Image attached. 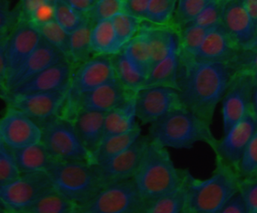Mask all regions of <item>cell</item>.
<instances>
[{
  "label": "cell",
  "instance_id": "5b68a950",
  "mask_svg": "<svg viewBox=\"0 0 257 213\" xmlns=\"http://www.w3.org/2000/svg\"><path fill=\"white\" fill-rule=\"evenodd\" d=\"M48 173L52 186L79 209L103 188L94 166L87 162L56 161Z\"/></svg>",
  "mask_w": 257,
  "mask_h": 213
},
{
  "label": "cell",
  "instance_id": "6da1fadb",
  "mask_svg": "<svg viewBox=\"0 0 257 213\" xmlns=\"http://www.w3.org/2000/svg\"><path fill=\"white\" fill-rule=\"evenodd\" d=\"M235 72L229 63H203L180 56L177 90L183 105L211 125Z\"/></svg>",
  "mask_w": 257,
  "mask_h": 213
},
{
  "label": "cell",
  "instance_id": "277c9868",
  "mask_svg": "<svg viewBox=\"0 0 257 213\" xmlns=\"http://www.w3.org/2000/svg\"><path fill=\"white\" fill-rule=\"evenodd\" d=\"M185 170L175 167L167 148L150 140L133 179L144 200L149 201L178 186Z\"/></svg>",
  "mask_w": 257,
  "mask_h": 213
},
{
  "label": "cell",
  "instance_id": "91938a15",
  "mask_svg": "<svg viewBox=\"0 0 257 213\" xmlns=\"http://www.w3.org/2000/svg\"><path fill=\"white\" fill-rule=\"evenodd\" d=\"M8 35H6V36H3V35H0V40H1V39H3V38L6 37V36H8Z\"/></svg>",
  "mask_w": 257,
  "mask_h": 213
},
{
  "label": "cell",
  "instance_id": "f5cc1de1",
  "mask_svg": "<svg viewBox=\"0 0 257 213\" xmlns=\"http://www.w3.org/2000/svg\"><path fill=\"white\" fill-rule=\"evenodd\" d=\"M65 3L82 13L88 15L98 0H63Z\"/></svg>",
  "mask_w": 257,
  "mask_h": 213
},
{
  "label": "cell",
  "instance_id": "db71d44e",
  "mask_svg": "<svg viewBox=\"0 0 257 213\" xmlns=\"http://www.w3.org/2000/svg\"><path fill=\"white\" fill-rule=\"evenodd\" d=\"M246 9L250 13L255 23L257 21V0H243Z\"/></svg>",
  "mask_w": 257,
  "mask_h": 213
},
{
  "label": "cell",
  "instance_id": "4dcf8cb0",
  "mask_svg": "<svg viewBox=\"0 0 257 213\" xmlns=\"http://www.w3.org/2000/svg\"><path fill=\"white\" fill-rule=\"evenodd\" d=\"M146 25L153 66L167 56L178 34L173 26H156L147 22Z\"/></svg>",
  "mask_w": 257,
  "mask_h": 213
},
{
  "label": "cell",
  "instance_id": "f35d334b",
  "mask_svg": "<svg viewBox=\"0 0 257 213\" xmlns=\"http://www.w3.org/2000/svg\"><path fill=\"white\" fill-rule=\"evenodd\" d=\"M111 21L122 48L137 34L144 23L142 20L125 12L118 14Z\"/></svg>",
  "mask_w": 257,
  "mask_h": 213
},
{
  "label": "cell",
  "instance_id": "e0dca14e",
  "mask_svg": "<svg viewBox=\"0 0 257 213\" xmlns=\"http://www.w3.org/2000/svg\"><path fill=\"white\" fill-rule=\"evenodd\" d=\"M41 39L37 29L28 23L17 21L7 37L8 81L36 49Z\"/></svg>",
  "mask_w": 257,
  "mask_h": 213
},
{
  "label": "cell",
  "instance_id": "ba28073f",
  "mask_svg": "<svg viewBox=\"0 0 257 213\" xmlns=\"http://www.w3.org/2000/svg\"><path fill=\"white\" fill-rule=\"evenodd\" d=\"M51 185L47 172L21 173L15 180L0 185V203L6 212L26 213Z\"/></svg>",
  "mask_w": 257,
  "mask_h": 213
},
{
  "label": "cell",
  "instance_id": "681fc988",
  "mask_svg": "<svg viewBox=\"0 0 257 213\" xmlns=\"http://www.w3.org/2000/svg\"><path fill=\"white\" fill-rule=\"evenodd\" d=\"M219 213H248L245 200L239 190L228 200Z\"/></svg>",
  "mask_w": 257,
  "mask_h": 213
},
{
  "label": "cell",
  "instance_id": "52a82bcc",
  "mask_svg": "<svg viewBox=\"0 0 257 213\" xmlns=\"http://www.w3.org/2000/svg\"><path fill=\"white\" fill-rule=\"evenodd\" d=\"M145 206L134 179H130L103 187L78 213H145Z\"/></svg>",
  "mask_w": 257,
  "mask_h": 213
},
{
  "label": "cell",
  "instance_id": "60d3db41",
  "mask_svg": "<svg viewBox=\"0 0 257 213\" xmlns=\"http://www.w3.org/2000/svg\"><path fill=\"white\" fill-rule=\"evenodd\" d=\"M21 174L13 151L2 142L0 144V185L9 183Z\"/></svg>",
  "mask_w": 257,
  "mask_h": 213
},
{
  "label": "cell",
  "instance_id": "7dc6e473",
  "mask_svg": "<svg viewBox=\"0 0 257 213\" xmlns=\"http://www.w3.org/2000/svg\"><path fill=\"white\" fill-rule=\"evenodd\" d=\"M16 22V15L14 9H11L10 1L0 0V35L9 34Z\"/></svg>",
  "mask_w": 257,
  "mask_h": 213
},
{
  "label": "cell",
  "instance_id": "7a4b0ae2",
  "mask_svg": "<svg viewBox=\"0 0 257 213\" xmlns=\"http://www.w3.org/2000/svg\"><path fill=\"white\" fill-rule=\"evenodd\" d=\"M238 170L215 158V168L208 179L190 175L185 213H219L232 195L239 190Z\"/></svg>",
  "mask_w": 257,
  "mask_h": 213
},
{
  "label": "cell",
  "instance_id": "9c48e42d",
  "mask_svg": "<svg viewBox=\"0 0 257 213\" xmlns=\"http://www.w3.org/2000/svg\"><path fill=\"white\" fill-rule=\"evenodd\" d=\"M136 94L126 90L115 78L84 93L72 103H64L60 115L72 120L75 113L79 110L107 113Z\"/></svg>",
  "mask_w": 257,
  "mask_h": 213
},
{
  "label": "cell",
  "instance_id": "9a60e30c",
  "mask_svg": "<svg viewBox=\"0 0 257 213\" xmlns=\"http://www.w3.org/2000/svg\"><path fill=\"white\" fill-rule=\"evenodd\" d=\"M254 76L235 72L222 99L223 133H226L250 110Z\"/></svg>",
  "mask_w": 257,
  "mask_h": 213
},
{
  "label": "cell",
  "instance_id": "3957f363",
  "mask_svg": "<svg viewBox=\"0 0 257 213\" xmlns=\"http://www.w3.org/2000/svg\"><path fill=\"white\" fill-rule=\"evenodd\" d=\"M148 137L164 147L175 149H190L200 142L212 149L217 140L211 125L185 107L151 123Z\"/></svg>",
  "mask_w": 257,
  "mask_h": 213
},
{
  "label": "cell",
  "instance_id": "816d5d0a",
  "mask_svg": "<svg viewBox=\"0 0 257 213\" xmlns=\"http://www.w3.org/2000/svg\"><path fill=\"white\" fill-rule=\"evenodd\" d=\"M7 37L0 40V92L6 90L8 81V64L6 48H7Z\"/></svg>",
  "mask_w": 257,
  "mask_h": 213
},
{
  "label": "cell",
  "instance_id": "94428289",
  "mask_svg": "<svg viewBox=\"0 0 257 213\" xmlns=\"http://www.w3.org/2000/svg\"><path fill=\"white\" fill-rule=\"evenodd\" d=\"M1 143H2V140H1V139H0V144H1Z\"/></svg>",
  "mask_w": 257,
  "mask_h": 213
},
{
  "label": "cell",
  "instance_id": "8fae6325",
  "mask_svg": "<svg viewBox=\"0 0 257 213\" xmlns=\"http://www.w3.org/2000/svg\"><path fill=\"white\" fill-rule=\"evenodd\" d=\"M112 55H93L73 67L64 103H72L80 96L115 78Z\"/></svg>",
  "mask_w": 257,
  "mask_h": 213
},
{
  "label": "cell",
  "instance_id": "484cf974",
  "mask_svg": "<svg viewBox=\"0 0 257 213\" xmlns=\"http://www.w3.org/2000/svg\"><path fill=\"white\" fill-rule=\"evenodd\" d=\"M190 170H186L182 182L167 194L145 201V213H185Z\"/></svg>",
  "mask_w": 257,
  "mask_h": 213
},
{
  "label": "cell",
  "instance_id": "d590c367",
  "mask_svg": "<svg viewBox=\"0 0 257 213\" xmlns=\"http://www.w3.org/2000/svg\"><path fill=\"white\" fill-rule=\"evenodd\" d=\"M211 0H178L173 26L177 30L193 22Z\"/></svg>",
  "mask_w": 257,
  "mask_h": 213
},
{
  "label": "cell",
  "instance_id": "7bdbcfd3",
  "mask_svg": "<svg viewBox=\"0 0 257 213\" xmlns=\"http://www.w3.org/2000/svg\"><path fill=\"white\" fill-rule=\"evenodd\" d=\"M230 64L235 72L257 76V48L241 49Z\"/></svg>",
  "mask_w": 257,
  "mask_h": 213
},
{
  "label": "cell",
  "instance_id": "ab89813d",
  "mask_svg": "<svg viewBox=\"0 0 257 213\" xmlns=\"http://www.w3.org/2000/svg\"><path fill=\"white\" fill-rule=\"evenodd\" d=\"M124 12V0H98L88 17L93 24L99 21H110Z\"/></svg>",
  "mask_w": 257,
  "mask_h": 213
},
{
  "label": "cell",
  "instance_id": "7c38bea8",
  "mask_svg": "<svg viewBox=\"0 0 257 213\" xmlns=\"http://www.w3.org/2000/svg\"><path fill=\"white\" fill-rule=\"evenodd\" d=\"M136 118L142 125H151L169 113L184 108L178 90L172 87H152L136 93Z\"/></svg>",
  "mask_w": 257,
  "mask_h": 213
},
{
  "label": "cell",
  "instance_id": "1f68e13d",
  "mask_svg": "<svg viewBox=\"0 0 257 213\" xmlns=\"http://www.w3.org/2000/svg\"><path fill=\"white\" fill-rule=\"evenodd\" d=\"M91 43L93 55H114L122 50L111 20L93 24Z\"/></svg>",
  "mask_w": 257,
  "mask_h": 213
},
{
  "label": "cell",
  "instance_id": "2e32d148",
  "mask_svg": "<svg viewBox=\"0 0 257 213\" xmlns=\"http://www.w3.org/2000/svg\"><path fill=\"white\" fill-rule=\"evenodd\" d=\"M42 131L37 122L15 107L7 106L0 116V139L12 149L41 141Z\"/></svg>",
  "mask_w": 257,
  "mask_h": 213
},
{
  "label": "cell",
  "instance_id": "8d00e7d4",
  "mask_svg": "<svg viewBox=\"0 0 257 213\" xmlns=\"http://www.w3.org/2000/svg\"><path fill=\"white\" fill-rule=\"evenodd\" d=\"M89 19L88 15L72 8L63 0L55 3V21L69 33Z\"/></svg>",
  "mask_w": 257,
  "mask_h": 213
},
{
  "label": "cell",
  "instance_id": "b9f144b4",
  "mask_svg": "<svg viewBox=\"0 0 257 213\" xmlns=\"http://www.w3.org/2000/svg\"><path fill=\"white\" fill-rule=\"evenodd\" d=\"M226 0H211L196 19L190 24L205 28H213L221 24L223 9Z\"/></svg>",
  "mask_w": 257,
  "mask_h": 213
},
{
  "label": "cell",
  "instance_id": "f6af8a7d",
  "mask_svg": "<svg viewBox=\"0 0 257 213\" xmlns=\"http://www.w3.org/2000/svg\"><path fill=\"white\" fill-rule=\"evenodd\" d=\"M239 191L245 200L248 213H257V174L241 177Z\"/></svg>",
  "mask_w": 257,
  "mask_h": 213
},
{
  "label": "cell",
  "instance_id": "f1b7e54d",
  "mask_svg": "<svg viewBox=\"0 0 257 213\" xmlns=\"http://www.w3.org/2000/svg\"><path fill=\"white\" fill-rule=\"evenodd\" d=\"M93 24L90 18L69 33V62L73 67L93 57L91 35Z\"/></svg>",
  "mask_w": 257,
  "mask_h": 213
},
{
  "label": "cell",
  "instance_id": "44dd1931",
  "mask_svg": "<svg viewBox=\"0 0 257 213\" xmlns=\"http://www.w3.org/2000/svg\"><path fill=\"white\" fill-rule=\"evenodd\" d=\"M66 60H68L63 53L42 38L36 49L8 81L6 90L3 92L13 90L42 71Z\"/></svg>",
  "mask_w": 257,
  "mask_h": 213
},
{
  "label": "cell",
  "instance_id": "7402d4cb",
  "mask_svg": "<svg viewBox=\"0 0 257 213\" xmlns=\"http://www.w3.org/2000/svg\"><path fill=\"white\" fill-rule=\"evenodd\" d=\"M105 113L93 110H79L72 119L78 138L90 154L103 139Z\"/></svg>",
  "mask_w": 257,
  "mask_h": 213
},
{
  "label": "cell",
  "instance_id": "d6a6232c",
  "mask_svg": "<svg viewBox=\"0 0 257 213\" xmlns=\"http://www.w3.org/2000/svg\"><path fill=\"white\" fill-rule=\"evenodd\" d=\"M78 205L51 185L35 200L26 213H78Z\"/></svg>",
  "mask_w": 257,
  "mask_h": 213
},
{
  "label": "cell",
  "instance_id": "c3c4849f",
  "mask_svg": "<svg viewBox=\"0 0 257 213\" xmlns=\"http://www.w3.org/2000/svg\"><path fill=\"white\" fill-rule=\"evenodd\" d=\"M45 1L47 0H19L14 8L17 21L28 23L33 14Z\"/></svg>",
  "mask_w": 257,
  "mask_h": 213
},
{
  "label": "cell",
  "instance_id": "e575fe53",
  "mask_svg": "<svg viewBox=\"0 0 257 213\" xmlns=\"http://www.w3.org/2000/svg\"><path fill=\"white\" fill-rule=\"evenodd\" d=\"M177 3L178 0H151L145 22L156 26H173Z\"/></svg>",
  "mask_w": 257,
  "mask_h": 213
},
{
  "label": "cell",
  "instance_id": "f546056e",
  "mask_svg": "<svg viewBox=\"0 0 257 213\" xmlns=\"http://www.w3.org/2000/svg\"><path fill=\"white\" fill-rule=\"evenodd\" d=\"M116 78L128 91L137 93L145 87L147 76L131 63L123 51L112 55Z\"/></svg>",
  "mask_w": 257,
  "mask_h": 213
},
{
  "label": "cell",
  "instance_id": "4fadbf2b",
  "mask_svg": "<svg viewBox=\"0 0 257 213\" xmlns=\"http://www.w3.org/2000/svg\"><path fill=\"white\" fill-rule=\"evenodd\" d=\"M256 130L257 119L250 110L221 139L217 140L211 149L215 158L238 170L244 152Z\"/></svg>",
  "mask_w": 257,
  "mask_h": 213
},
{
  "label": "cell",
  "instance_id": "11a10c76",
  "mask_svg": "<svg viewBox=\"0 0 257 213\" xmlns=\"http://www.w3.org/2000/svg\"><path fill=\"white\" fill-rule=\"evenodd\" d=\"M250 110L257 119V76L254 77V81H253Z\"/></svg>",
  "mask_w": 257,
  "mask_h": 213
},
{
  "label": "cell",
  "instance_id": "ee69618b",
  "mask_svg": "<svg viewBox=\"0 0 257 213\" xmlns=\"http://www.w3.org/2000/svg\"><path fill=\"white\" fill-rule=\"evenodd\" d=\"M238 172L241 177L257 174V130L244 152Z\"/></svg>",
  "mask_w": 257,
  "mask_h": 213
},
{
  "label": "cell",
  "instance_id": "30bf717a",
  "mask_svg": "<svg viewBox=\"0 0 257 213\" xmlns=\"http://www.w3.org/2000/svg\"><path fill=\"white\" fill-rule=\"evenodd\" d=\"M69 87L57 91L28 94L1 92L0 99L4 101L7 106L21 110L40 125L60 114L67 97Z\"/></svg>",
  "mask_w": 257,
  "mask_h": 213
},
{
  "label": "cell",
  "instance_id": "cb8c5ba5",
  "mask_svg": "<svg viewBox=\"0 0 257 213\" xmlns=\"http://www.w3.org/2000/svg\"><path fill=\"white\" fill-rule=\"evenodd\" d=\"M12 151L21 173H48L57 161L41 141Z\"/></svg>",
  "mask_w": 257,
  "mask_h": 213
},
{
  "label": "cell",
  "instance_id": "bcb514c9",
  "mask_svg": "<svg viewBox=\"0 0 257 213\" xmlns=\"http://www.w3.org/2000/svg\"><path fill=\"white\" fill-rule=\"evenodd\" d=\"M54 21H55V4L45 1L33 14L28 24L37 29Z\"/></svg>",
  "mask_w": 257,
  "mask_h": 213
},
{
  "label": "cell",
  "instance_id": "9f6ffc18",
  "mask_svg": "<svg viewBox=\"0 0 257 213\" xmlns=\"http://www.w3.org/2000/svg\"><path fill=\"white\" fill-rule=\"evenodd\" d=\"M257 48V21L256 23V33H255V37L253 39V42H252L250 46L248 48Z\"/></svg>",
  "mask_w": 257,
  "mask_h": 213
},
{
  "label": "cell",
  "instance_id": "83f0119b",
  "mask_svg": "<svg viewBox=\"0 0 257 213\" xmlns=\"http://www.w3.org/2000/svg\"><path fill=\"white\" fill-rule=\"evenodd\" d=\"M122 51L131 63L148 76L152 66V60L145 21L137 34L123 47Z\"/></svg>",
  "mask_w": 257,
  "mask_h": 213
},
{
  "label": "cell",
  "instance_id": "ffe728a7",
  "mask_svg": "<svg viewBox=\"0 0 257 213\" xmlns=\"http://www.w3.org/2000/svg\"><path fill=\"white\" fill-rule=\"evenodd\" d=\"M72 71V63L66 60L48 68L13 90L4 93L28 94L63 90L69 87Z\"/></svg>",
  "mask_w": 257,
  "mask_h": 213
},
{
  "label": "cell",
  "instance_id": "836d02e7",
  "mask_svg": "<svg viewBox=\"0 0 257 213\" xmlns=\"http://www.w3.org/2000/svg\"><path fill=\"white\" fill-rule=\"evenodd\" d=\"M211 28L188 24L177 30L180 56L193 59Z\"/></svg>",
  "mask_w": 257,
  "mask_h": 213
},
{
  "label": "cell",
  "instance_id": "74e56055",
  "mask_svg": "<svg viewBox=\"0 0 257 213\" xmlns=\"http://www.w3.org/2000/svg\"><path fill=\"white\" fill-rule=\"evenodd\" d=\"M44 40L55 47L69 61V33L55 21L37 28Z\"/></svg>",
  "mask_w": 257,
  "mask_h": 213
},
{
  "label": "cell",
  "instance_id": "6f0895ef",
  "mask_svg": "<svg viewBox=\"0 0 257 213\" xmlns=\"http://www.w3.org/2000/svg\"><path fill=\"white\" fill-rule=\"evenodd\" d=\"M6 212V210H5L4 208H3V205L0 203V213Z\"/></svg>",
  "mask_w": 257,
  "mask_h": 213
},
{
  "label": "cell",
  "instance_id": "ac0fdd59",
  "mask_svg": "<svg viewBox=\"0 0 257 213\" xmlns=\"http://www.w3.org/2000/svg\"><path fill=\"white\" fill-rule=\"evenodd\" d=\"M221 24L241 49L250 46L255 37L256 23L243 0H226Z\"/></svg>",
  "mask_w": 257,
  "mask_h": 213
},
{
  "label": "cell",
  "instance_id": "d4e9b609",
  "mask_svg": "<svg viewBox=\"0 0 257 213\" xmlns=\"http://www.w3.org/2000/svg\"><path fill=\"white\" fill-rule=\"evenodd\" d=\"M142 128L139 123L130 131L113 134L102 139L99 146L91 153V164H101L127 149L140 136Z\"/></svg>",
  "mask_w": 257,
  "mask_h": 213
},
{
  "label": "cell",
  "instance_id": "680465c9",
  "mask_svg": "<svg viewBox=\"0 0 257 213\" xmlns=\"http://www.w3.org/2000/svg\"><path fill=\"white\" fill-rule=\"evenodd\" d=\"M47 1L50 2V3H54V4H55L56 3H57V2L60 1V0H47Z\"/></svg>",
  "mask_w": 257,
  "mask_h": 213
},
{
  "label": "cell",
  "instance_id": "4316f807",
  "mask_svg": "<svg viewBox=\"0 0 257 213\" xmlns=\"http://www.w3.org/2000/svg\"><path fill=\"white\" fill-rule=\"evenodd\" d=\"M136 96L105 113L103 138L126 132L136 125Z\"/></svg>",
  "mask_w": 257,
  "mask_h": 213
},
{
  "label": "cell",
  "instance_id": "d6986e66",
  "mask_svg": "<svg viewBox=\"0 0 257 213\" xmlns=\"http://www.w3.org/2000/svg\"><path fill=\"white\" fill-rule=\"evenodd\" d=\"M241 50L220 24L209 30L193 60L203 63L230 64Z\"/></svg>",
  "mask_w": 257,
  "mask_h": 213
},
{
  "label": "cell",
  "instance_id": "f907efd6",
  "mask_svg": "<svg viewBox=\"0 0 257 213\" xmlns=\"http://www.w3.org/2000/svg\"><path fill=\"white\" fill-rule=\"evenodd\" d=\"M151 0H124V12L145 21Z\"/></svg>",
  "mask_w": 257,
  "mask_h": 213
},
{
  "label": "cell",
  "instance_id": "603a6c76",
  "mask_svg": "<svg viewBox=\"0 0 257 213\" xmlns=\"http://www.w3.org/2000/svg\"><path fill=\"white\" fill-rule=\"evenodd\" d=\"M180 53L178 39L172 45V49L163 60L152 66L145 81V87H167L177 90L179 68Z\"/></svg>",
  "mask_w": 257,
  "mask_h": 213
},
{
  "label": "cell",
  "instance_id": "8992f818",
  "mask_svg": "<svg viewBox=\"0 0 257 213\" xmlns=\"http://www.w3.org/2000/svg\"><path fill=\"white\" fill-rule=\"evenodd\" d=\"M39 126L42 131L41 142L56 161H81L91 164V154L78 138L71 119L59 114Z\"/></svg>",
  "mask_w": 257,
  "mask_h": 213
},
{
  "label": "cell",
  "instance_id": "5bb4252c",
  "mask_svg": "<svg viewBox=\"0 0 257 213\" xmlns=\"http://www.w3.org/2000/svg\"><path fill=\"white\" fill-rule=\"evenodd\" d=\"M150 140L148 135H141L121 153L105 162L93 165L102 186L133 179Z\"/></svg>",
  "mask_w": 257,
  "mask_h": 213
}]
</instances>
